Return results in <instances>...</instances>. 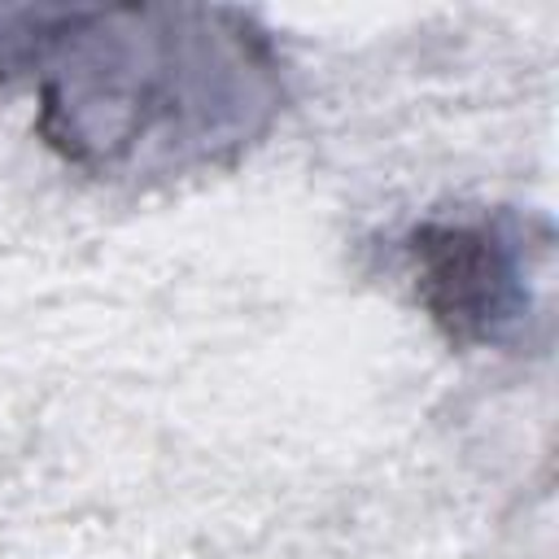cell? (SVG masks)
<instances>
[{
	"label": "cell",
	"instance_id": "obj_1",
	"mask_svg": "<svg viewBox=\"0 0 559 559\" xmlns=\"http://www.w3.org/2000/svg\"><path fill=\"white\" fill-rule=\"evenodd\" d=\"M39 122L92 166H192L249 140L271 105V61L227 13H31Z\"/></svg>",
	"mask_w": 559,
	"mask_h": 559
},
{
	"label": "cell",
	"instance_id": "obj_2",
	"mask_svg": "<svg viewBox=\"0 0 559 559\" xmlns=\"http://www.w3.org/2000/svg\"><path fill=\"white\" fill-rule=\"evenodd\" d=\"M419 293L459 341H493L524 301L515 236L493 223H441L411 240Z\"/></svg>",
	"mask_w": 559,
	"mask_h": 559
}]
</instances>
